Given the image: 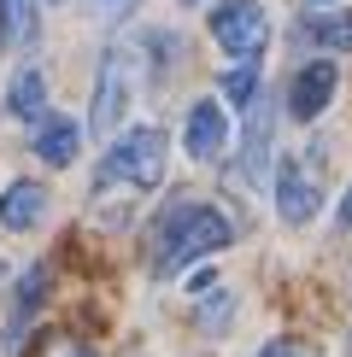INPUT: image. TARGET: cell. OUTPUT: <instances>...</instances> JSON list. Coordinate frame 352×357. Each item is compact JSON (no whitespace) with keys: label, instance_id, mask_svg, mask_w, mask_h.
<instances>
[{"label":"cell","instance_id":"cell-1","mask_svg":"<svg viewBox=\"0 0 352 357\" xmlns=\"http://www.w3.org/2000/svg\"><path fill=\"white\" fill-rule=\"evenodd\" d=\"M229 217L217 205H200V199H170L165 211L153 217L147 229V270L153 275H176L182 264L205 258V252H223L229 246Z\"/></svg>","mask_w":352,"mask_h":357},{"label":"cell","instance_id":"cell-2","mask_svg":"<svg viewBox=\"0 0 352 357\" xmlns=\"http://www.w3.org/2000/svg\"><path fill=\"white\" fill-rule=\"evenodd\" d=\"M106 182H135V188L165 182V129H153V123L124 129L112 141V153L100 158V170H94V188H106Z\"/></svg>","mask_w":352,"mask_h":357},{"label":"cell","instance_id":"cell-3","mask_svg":"<svg viewBox=\"0 0 352 357\" xmlns=\"http://www.w3.org/2000/svg\"><path fill=\"white\" fill-rule=\"evenodd\" d=\"M212 36H217V47L235 53V59H258L264 41H270V18H264L258 0H223V6L212 12Z\"/></svg>","mask_w":352,"mask_h":357},{"label":"cell","instance_id":"cell-4","mask_svg":"<svg viewBox=\"0 0 352 357\" xmlns=\"http://www.w3.org/2000/svg\"><path fill=\"white\" fill-rule=\"evenodd\" d=\"M129 88H135L129 53H106V65H100V88H94V106H88V129H94L100 141H106L112 129L124 123V112H129Z\"/></svg>","mask_w":352,"mask_h":357},{"label":"cell","instance_id":"cell-5","mask_svg":"<svg viewBox=\"0 0 352 357\" xmlns=\"http://www.w3.org/2000/svg\"><path fill=\"white\" fill-rule=\"evenodd\" d=\"M223 141H229L223 106H217V100H194V106H188V129H182L188 158H194V165H212V158L223 153Z\"/></svg>","mask_w":352,"mask_h":357},{"label":"cell","instance_id":"cell-6","mask_svg":"<svg viewBox=\"0 0 352 357\" xmlns=\"http://www.w3.org/2000/svg\"><path fill=\"white\" fill-rule=\"evenodd\" d=\"M77 153H82V123H71L65 112H47L36 123V158H41V165H53V170H65Z\"/></svg>","mask_w":352,"mask_h":357},{"label":"cell","instance_id":"cell-7","mask_svg":"<svg viewBox=\"0 0 352 357\" xmlns=\"http://www.w3.org/2000/svg\"><path fill=\"white\" fill-rule=\"evenodd\" d=\"M41 217H47V188L41 182H6V193H0V222L12 234H29V229H41Z\"/></svg>","mask_w":352,"mask_h":357},{"label":"cell","instance_id":"cell-8","mask_svg":"<svg viewBox=\"0 0 352 357\" xmlns=\"http://www.w3.org/2000/svg\"><path fill=\"white\" fill-rule=\"evenodd\" d=\"M335 82H341L335 65H305L300 77H293V88H288V112L300 117V123H311V117L335 100Z\"/></svg>","mask_w":352,"mask_h":357},{"label":"cell","instance_id":"cell-9","mask_svg":"<svg viewBox=\"0 0 352 357\" xmlns=\"http://www.w3.org/2000/svg\"><path fill=\"white\" fill-rule=\"evenodd\" d=\"M276 205H282L288 222H305L317 211V182L300 165H282V170H276Z\"/></svg>","mask_w":352,"mask_h":357},{"label":"cell","instance_id":"cell-10","mask_svg":"<svg viewBox=\"0 0 352 357\" xmlns=\"http://www.w3.org/2000/svg\"><path fill=\"white\" fill-rule=\"evenodd\" d=\"M6 112L24 117V123H41V117H47V77H41L36 65L6 82Z\"/></svg>","mask_w":352,"mask_h":357},{"label":"cell","instance_id":"cell-11","mask_svg":"<svg viewBox=\"0 0 352 357\" xmlns=\"http://www.w3.org/2000/svg\"><path fill=\"white\" fill-rule=\"evenodd\" d=\"M270 165V106L253 100V123H247V146H241V182H264Z\"/></svg>","mask_w":352,"mask_h":357},{"label":"cell","instance_id":"cell-12","mask_svg":"<svg viewBox=\"0 0 352 357\" xmlns=\"http://www.w3.org/2000/svg\"><path fill=\"white\" fill-rule=\"evenodd\" d=\"M41 299H47V264H36V270H24L18 275V322L6 328V351L24 340V328H29V317L41 310Z\"/></svg>","mask_w":352,"mask_h":357},{"label":"cell","instance_id":"cell-13","mask_svg":"<svg viewBox=\"0 0 352 357\" xmlns=\"http://www.w3.org/2000/svg\"><path fill=\"white\" fill-rule=\"evenodd\" d=\"M0 41L29 47L36 41V0H0Z\"/></svg>","mask_w":352,"mask_h":357},{"label":"cell","instance_id":"cell-14","mask_svg":"<svg viewBox=\"0 0 352 357\" xmlns=\"http://www.w3.org/2000/svg\"><path fill=\"white\" fill-rule=\"evenodd\" d=\"M223 94L235 100V106H253V100H258V65H253V59H241V65L223 77Z\"/></svg>","mask_w":352,"mask_h":357},{"label":"cell","instance_id":"cell-15","mask_svg":"<svg viewBox=\"0 0 352 357\" xmlns=\"http://www.w3.org/2000/svg\"><path fill=\"white\" fill-rule=\"evenodd\" d=\"M305 29H311V41H323V47H352V12H341V18H317Z\"/></svg>","mask_w":352,"mask_h":357},{"label":"cell","instance_id":"cell-16","mask_svg":"<svg viewBox=\"0 0 352 357\" xmlns=\"http://www.w3.org/2000/svg\"><path fill=\"white\" fill-rule=\"evenodd\" d=\"M229 310H235L229 293H212V299H205V310H200V328H205V334H217V328L229 322Z\"/></svg>","mask_w":352,"mask_h":357},{"label":"cell","instance_id":"cell-17","mask_svg":"<svg viewBox=\"0 0 352 357\" xmlns=\"http://www.w3.org/2000/svg\"><path fill=\"white\" fill-rule=\"evenodd\" d=\"M135 6H141V0H88V12H94L100 24H124Z\"/></svg>","mask_w":352,"mask_h":357},{"label":"cell","instance_id":"cell-18","mask_svg":"<svg viewBox=\"0 0 352 357\" xmlns=\"http://www.w3.org/2000/svg\"><path fill=\"white\" fill-rule=\"evenodd\" d=\"M258 357H293V346H288V340H270V346H264Z\"/></svg>","mask_w":352,"mask_h":357},{"label":"cell","instance_id":"cell-19","mask_svg":"<svg viewBox=\"0 0 352 357\" xmlns=\"http://www.w3.org/2000/svg\"><path fill=\"white\" fill-rule=\"evenodd\" d=\"M341 229H352V188H346V199H341Z\"/></svg>","mask_w":352,"mask_h":357},{"label":"cell","instance_id":"cell-20","mask_svg":"<svg viewBox=\"0 0 352 357\" xmlns=\"http://www.w3.org/2000/svg\"><path fill=\"white\" fill-rule=\"evenodd\" d=\"M59 357H88V351L82 346H59Z\"/></svg>","mask_w":352,"mask_h":357},{"label":"cell","instance_id":"cell-21","mask_svg":"<svg viewBox=\"0 0 352 357\" xmlns=\"http://www.w3.org/2000/svg\"><path fill=\"white\" fill-rule=\"evenodd\" d=\"M182 6H194V0H182Z\"/></svg>","mask_w":352,"mask_h":357},{"label":"cell","instance_id":"cell-22","mask_svg":"<svg viewBox=\"0 0 352 357\" xmlns=\"http://www.w3.org/2000/svg\"><path fill=\"white\" fill-rule=\"evenodd\" d=\"M317 6H323V0H317Z\"/></svg>","mask_w":352,"mask_h":357}]
</instances>
